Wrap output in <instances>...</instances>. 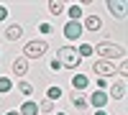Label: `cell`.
Listing matches in <instances>:
<instances>
[{
	"label": "cell",
	"instance_id": "obj_1",
	"mask_svg": "<svg viewBox=\"0 0 128 115\" xmlns=\"http://www.w3.org/2000/svg\"><path fill=\"white\" fill-rule=\"evenodd\" d=\"M95 54H98L100 59L105 61H113V59H123L126 56V49L118 46V44H113V41H100V44H95Z\"/></svg>",
	"mask_w": 128,
	"mask_h": 115
},
{
	"label": "cell",
	"instance_id": "obj_2",
	"mask_svg": "<svg viewBox=\"0 0 128 115\" xmlns=\"http://www.w3.org/2000/svg\"><path fill=\"white\" fill-rule=\"evenodd\" d=\"M56 61H59L62 67H67V69H77V67L82 64V59L77 56V49H74V46H59Z\"/></svg>",
	"mask_w": 128,
	"mask_h": 115
},
{
	"label": "cell",
	"instance_id": "obj_3",
	"mask_svg": "<svg viewBox=\"0 0 128 115\" xmlns=\"http://www.w3.org/2000/svg\"><path fill=\"white\" fill-rule=\"evenodd\" d=\"M49 51V41L46 38H31L28 44H23V59H38Z\"/></svg>",
	"mask_w": 128,
	"mask_h": 115
},
{
	"label": "cell",
	"instance_id": "obj_5",
	"mask_svg": "<svg viewBox=\"0 0 128 115\" xmlns=\"http://www.w3.org/2000/svg\"><path fill=\"white\" fill-rule=\"evenodd\" d=\"M82 23L80 20H69V23H64V38L67 41H80V36H82Z\"/></svg>",
	"mask_w": 128,
	"mask_h": 115
},
{
	"label": "cell",
	"instance_id": "obj_22",
	"mask_svg": "<svg viewBox=\"0 0 128 115\" xmlns=\"http://www.w3.org/2000/svg\"><path fill=\"white\" fill-rule=\"evenodd\" d=\"M38 31H41V36H49L54 28H51V23H38Z\"/></svg>",
	"mask_w": 128,
	"mask_h": 115
},
{
	"label": "cell",
	"instance_id": "obj_19",
	"mask_svg": "<svg viewBox=\"0 0 128 115\" xmlns=\"http://www.w3.org/2000/svg\"><path fill=\"white\" fill-rule=\"evenodd\" d=\"M49 13L51 15H62L64 13V3H49Z\"/></svg>",
	"mask_w": 128,
	"mask_h": 115
},
{
	"label": "cell",
	"instance_id": "obj_14",
	"mask_svg": "<svg viewBox=\"0 0 128 115\" xmlns=\"http://www.w3.org/2000/svg\"><path fill=\"white\" fill-rule=\"evenodd\" d=\"M67 10V15H69V20H82V15H84V10H82V5L77 3V5H69V8H64Z\"/></svg>",
	"mask_w": 128,
	"mask_h": 115
},
{
	"label": "cell",
	"instance_id": "obj_10",
	"mask_svg": "<svg viewBox=\"0 0 128 115\" xmlns=\"http://www.w3.org/2000/svg\"><path fill=\"white\" fill-rule=\"evenodd\" d=\"M108 10H110V13L113 15H118V18H126V3H123V0H115V3H113V0H110V3H108Z\"/></svg>",
	"mask_w": 128,
	"mask_h": 115
},
{
	"label": "cell",
	"instance_id": "obj_15",
	"mask_svg": "<svg viewBox=\"0 0 128 115\" xmlns=\"http://www.w3.org/2000/svg\"><path fill=\"white\" fill-rule=\"evenodd\" d=\"M92 54H95L92 44H80V46H77V56H80V59H87V56H92Z\"/></svg>",
	"mask_w": 128,
	"mask_h": 115
},
{
	"label": "cell",
	"instance_id": "obj_18",
	"mask_svg": "<svg viewBox=\"0 0 128 115\" xmlns=\"http://www.w3.org/2000/svg\"><path fill=\"white\" fill-rule=\"evenodd\" d=\"M10 87H13V82H10V77H0V95H5V92H10Z\"/></svg>",
	"mask_w": 128,
	"mask_h": 115
},
{
	"label": "cell",
	"instance_id": "obj_7",
	"mask_svg": "<svg viewBox=\"0 0 128 115\" xmlns=\"http://www.w3.org/2000/svg\"><path fill=\"white\" fill-rule=\"evenodd\" d=\"M108 97H113V100H123L126 97V92H128V87H126V79H120V82H115V85H108Z\"/></svg>",
	"mask_w": 128,
	"mask_h": 115
},
{
	"label": "cell",
	"instance_id": "obj_4",
	"mask_svg": "<svg viewBox=\"0 0 128 115\" xmlns=\"http://www.w3.org/2000/svg\"><path fill=\"white\" fill-rule=\"evenodd\" d=\"M92 69H95V74H98L100 79H108V77L115 74V64H113V61H105V59H98L92 64Z\"/></svg>",
	"mask_w": 128,
	"mask_h": 115
},
{
	"label": "cell",
	"instance_id": "obj_17",
	"mask_svg": "<svg viewBox=\"0 0 128 115\" xmlns=\"http://www.w3.org/2000/svg\"><path fill=\"white\" fill-rule=\"evenodd\" d=\"M72 105L77 108V110H87V108H90V102H87V97H84V95H77V97L72 100Z\"/></svg>",
	"mask_w": 128,
	"mask_h": 115
},
{
	"label": "cell",
	"instance_id": "obj_26",
	"mask_svg": "<svg viewBox=\"0 0 128 115\" xmlns=\"http://www.w3.org/2000/svg\"><path fill=\"white\" fill-rule=\"evenodd\" d=\"M5 115H20V113H18V110H8Z\"/></svg>",
	"mask_w": 128,
	"mask_h": 115
},
{
	"label": "cell",
	"instance_id": "obj_8",
	"mask_svg": "<svg viewBox=\"0 0 128 115\" xmlns=\"http://www.w3.org/2000/svg\"><path fill=\"white\" fill-rule=\"evenodd\" d=\"M82 28H87V31H100V28H102V20H100V15H95V13L84 15V23H82Z\"/></svg>",
	"mask_w": 128,
	"mask_h": 115
},
{
	"label": "cell",
	"instance_id": "obj_27",
	"mask_svg": "<svg viewBox=\"0 0 128 115\" xmlns=\"http://www.w3.org/2000/svg\"><path fill=\"white\" fill-rule=\"evenodd\" d=\"M95 115H108V113H105V110H95Z\"/></svg>",
	"mask_w": 128,
	"mask_h": 115
},
{
	"label": "cell",
	"instance_id": "obj_28",
	"mask_svg": "<svg viewBox=\"0 0 128 115\" xmlns=\"http://www.w3.org/2000/svg\"><path fill=\"white\" fill-rule=\"evenodd\" d=\"M56 115H67V113H56Z\"/></svg>",
	"mask_w": 128,
	"mask_h": 115
},
{
	"label": "cell",
	"instance_id": "obj_6",
	"mask_svg": "<svg viewBox=\"0 0 128 115\" xmlns=\"http://www.w3.org/2000/svg\"><path fill=\"white\" fill-rule=\"evenodd\" d=\"M87 102L95 108V110H105V105L110 102V97H108V92H102V90H95L92 92V97H87Z\"/></svg>",
	"mask_w": 128,
	"mask_h": 115
},
{
	"label": "cell",
	"instance_id": "obj_12",
	"mask_svg": "<svg viewBox=\"0 0 128 115\" xmlns=\"http://www.w3.org/2000/svg\"><path fill=\"white\" fill-rule=\"evenodd\" d=\"M20 36H23V28H20L18 23H10V26L5 28V38H8V41H18Z\"/></svg>",
	"mask_w": 128,
	"mask_h": 115
},
{
	"label": "cell",
	"instance_id": "obj_11",
	"mask_svg": "<svg viewBox=\"0 0 128 115\" xmlns=\"http://www.w3.org/2000/svg\"><path fill=\"white\" fill-rule=\"evenodd\" d=\"M26 72H28V59L18 56V59L13 61V74H18V77H26Z\"/></svg>",
	"mask_w": 128,
	"mask_h": 115
},
{
	"label": "cell",
	"instance_id": "obj_16",
	"mask_svg": "<svg viewBox=\"0 0 128 115\" xmlns=\"http://www.w3.org/2000/svg\"><path fill=\"white\" fill-rule=\"evenodd\" d=\"M59 97H62V87H56V85H51V87L46 90V100H49V102H56Z\"/></svg>",
	"mask_w": 128,
	"mask_h": 115
},
{
	"label": "cell",
	"instance_id": "obj_20",
	"mask_svg": "<svg viewBox=\"0 0 128 115\" xmlns=\"http://www.w3.org/2000/svg\"><path fill=\"white\" fill-rule=\"evenodd\" d=\"M18 90H20V92H23V95L28 97L31 92H34V85H28V82H18Z\"/></svg>",
	"mask_w": 128,
	"mask_h": 115
},
{
	"label": "cell",
	"instance_id": "obj_23",
	"mask_svg": "<svg viewBox=\"0 0 128 115\" xmlns=\"http://www.w3.org/2000/svg\"><path fill=\"white\" fill-rule=\"evenodd\" d=\"M95 85H98V90L105 92V90H108V79H100V77H98V82H95Z\"/></svg>",
	"mask_w": 128,
	"mask_h": 115
},
{
	"label": "cell",
	"instance_id": "obj_25",
	"mask_svg": "<svg viewBox=\"0 0 128 115\" xmlns=\"http://www.w3.org/2000/svg\"><path fill=\"white\" fill-rule=\"evenodd\" d=\"M49 67H51V72H59V69H62V64H59V61H56V59H54V61H51V64H49Z\"/></svg>",
	"mask_w": 128,
	"mask_h": 115
},
{
	"label": "cell",
	"instance_id": "obj_21",
	"mask_svg": "<svg viewBox=\"0 0 128 115\" xmlns=\"http://www.w3.org/2000/svg\"><path fill=\"white\" fill-rule=\"evenodd\" d=\"M51 110H54V102H49V100L38 102V113H51Z\"/></svg>",
	"mask_w": 128,
	"mask_h": 115
},
{
	"label": "cell",
	"instance_id": "obj_24",
	"mask_svg": "<svg viewBox=\"0 0 128 115\" xmlns=\"http://www.w3.org/2000/svg\"><path fill=\"white\" fill-rule=\"evenodd\" d=\"M3 20H8V8L0 5V23H3Z\"/></svg>",
	"mask_w": 128,
	"mask_h": 115
},
{
	"label": "cell",
	"instance_id": "obj_9",
	"mask_svg": "<svg viewBox=\"0 0 128 115\" xmlns=\"http://www.w3.org/2000/svg\"><path fill=\"white\" fill-rule=\"evenodd\" d=\"M72 87L77 90V92H84V90L90 87V77L87 74H74L72 77Z\"/></svg>",
	"mask_w": 128,
	"mask_h": 115
},
{
	"label": "cell",
	"instance_id": "obj_13",
	"mask_svg": "<svg viewBox=\"0 0 128 115\" xmlns=\"http://www.w3.org/2000/svg\"><path fill=\"white\" fill-rule=\"evenodd\" d=\"M20 115H38V102H34V100H26L23 105H20V110H18Z\"/></svg>",
	"mask_w": 128,
	"mask_h": 115
}]
</instances>
